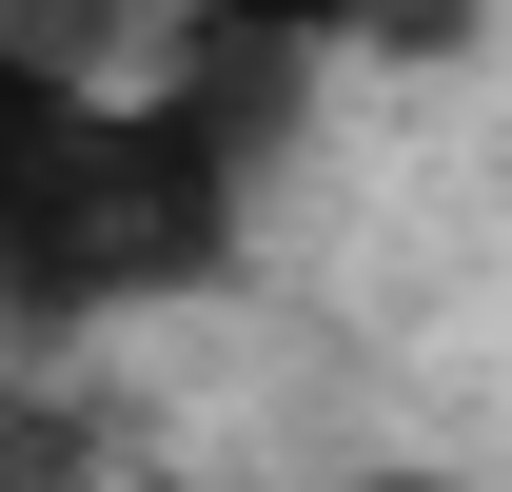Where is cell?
Listing matches in <instances>:
<instances>
[{
	"label": "cell",
	"mask_w": 512,
	"mask_h": 492,
	"mask_svg": "<svg viewBox=\"0 0 512 492\" xmlns=\"http://www.w3.org/2000/svg\"><path fill=\"white\" fill-rule=\"evenodd\" d=\"M256 119H276V60H197L178 99L99 119L60 178L0 217V315L60 335V315H138V296H178V276H217V237H237V138Z\"/></svg>",
	"instance_id": "obj_1"
},
{
	"label": "cell",
	"mask_w": 512,
	"mask_h": 492,
	"mask_svg": "<svg viewBox=\"0 0 512 492\" xmlns=\"http://www.w3.org/2000/svg\"><path fill=\"white\" fill-rule=\"evenodd\" d=\"M0 492H99L79 414H40V394H0Z\"/></svg>",
	"instance_id": "obj_3"
},
{
	"label": "cell",
	"mask_w": 512,
	"mask_h": 492,
	"mask_svg": "<svg viewBox=\"0 0 512 492\" xmlns=\"http://www.w3.org/2000/svg\"><path fill=\"white\" fill-rule=\"evenodd\" d=\"M79 138H99V99H79V79L40 60V40H0V217H20V197L60 178Z\"/></svg>",
	"instance_id": "obj_2"
}]
</instances>
